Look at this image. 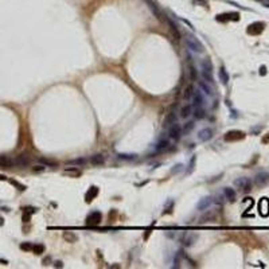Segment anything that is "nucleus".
<instances>
[{"mask_svg": "<svg viewBox=\"0 0 269 269\" xmlns=\"http://www.w3.org/2000/svg\"><path fill=\"white\" fill-rule=\"evenodd\" d=\"M186 45H187V47H189L191 51H194V53H202L203 51V46H202V43L199 42L198 39L195 38V36H192V35H187L186 36Z\"/></svg>", "mask_w": 269, "mask_h": 269, "instance_id": "1", "label": "nucleus"}, {"mask_svg": "<svg viewBox=\"0 0 269 269\" xmlns=\"http://www.w3.org/2000/svg\"><path fill=\"white\" fill-rule=\"evenodd\" d=\"M234 186L241 191H249L252 187V182L249 178H238L234 180Z\"/></svg>", "mask_w": 269, "mask_h": 269, "instance_id": "2", "label": "nucleus"}, {"mask_svg": "<svg viewBox=\"0 0 269 269\" xmlns=\"http://www.w3.org/2000/svg\"><path fill=\"white\" fill-rule=\"evenodd\" d=\"M147 2V6H148V8L152 11V13L156 16L158 19H160V20H163L164 19V12L160 9V7H159L156 3L154 2V0H145Z\"/></svg>", "mask_w": 269, "mask_h": 269, "instance_id": "3", "label": "nucleus"}, {"mask_svg": "<svg viewBox=\"0 0 269 269\" xmlns=\"http://www.w3.org/2000/svg\"><path fill=\"white\" fill-rule=\"evenodd\" d=\"M168 136L172 139V140H179L180 136H182V129L176 122H172L170 124L168 127Z\"/></svg>", "mask_w": 269, "mask_h": 269, "instance_id": "4", "label": "nucleus"}, {"mask_svg": "<svg viewBox=\"0 0 269 269\" xmlns=\"http://www.w3.org/2000/svg\"><path fill=\"white\" fill-rule=\"evenodd\" d=\"M214 202L211 196H206V198L200 199L198 202V205H196V209H198V211H205L206 209H209L210 205Z\"/></svg>", "mask_w": 269, "mask_h": 269, "instance_id": "5", "label": "nucleus"}, {"mask_svg": "<svg viewBox=\"0 0 269 269\" xmlns=\"http://www.w3.org/2000/svg\"><path fill=\"white\" fill-rule=\"evenodd\" d=\"M211 137H213V129H210V128L202 129V131H199V133H198V139L200 141H207Z\"/></svg>", "mask_w": 269, "mask_h": 269, "instance_id": "6", "label": "nucleus"}, {"mask_svg": "<svg viewBox=\"0 0 269 269\" xmlns=\"http://www.w3.org/2000/svg\"><path fill=\"white\" fill-rule=\"evenodd\" d=\"M258 209H260V214L261 215H268L269 214V200L267 198H263L258 203Z\"/></svg>", "mask_w": 269, "mask_h": 269, "instance_id": "7", "label": "nucleus"}, {"mask_svg": "<svg viewBox=\"0 0 269 269\" xmlns=\"http://www.w3.org/2000/svg\"><path fill=\"white\" fill-rule=\"evenodd\" d=\"M192 100H194V106L195 108H202L205 105V98L200 94V92H194Z\"/></svg>", "mask_w": 269, "mask_h": 269, "instance_id": "8", "label": "nucleus"}, {"mask_svg": "<svg viewBox=\"0 0 269 269\" xmlns=\"http://www.w3.org/2000/svg\"><path fill=\"white\" fill-rule=\"evenodd\" d=\"M264 30V23H253V24L249 26L248 28V32L252 34V35H257Z\"/></svg>", "mask_w": 269, "mask_h": 269, "instance_id": "9", "label": "nucleus"}, {"mask_svg": "<svg viewBox=\"0 0 269 269\" xmlns=\"http://www.w3.org/2000/svg\"><path fill=\"white\" fill-rule=\"evenodd\" d=\"M223 195L229 202H234V200H236V191H234L233 189H230V187H225Z\"/></svg>", "mask_w": 269, "mask_h": 269, "instance_id": "10", "label": "nucleus"}, {"mask_svg": "<svg viewBox=\"0 0 269 269\" xmlns=\"http://www.w3.org/2000/svg\"><path fill=\"white\" fill-rule=\"evenodd\" d=\"M15 166V160L8 156H4V155H0V167H12Z\"/></svg>", "mask_w": 269, "mask_h": 269, "instance_id": "11", "label": "nucleus"}, {"mask_svg": "<svg viewBox=\"0 0 269 269\" xmlns=\"http://www.w3.org/2000/svg\"><path fill=\"white\" fill-rule=\"evenodd\" d=\"M196 234H194V233H190V234H186L185 237H183V240H182V242L186 245V246H191V245L195 242L196 241Z\"/></svg>", "mask_w": 269, "mask_h": 269, "instance_id": "12", "label": "nucleus"}, {"mask_svg": "<svg viewBox=\"0 0 269 269\" xmlns=\"http://www.w3.org/2000/svg\"><path fill=\"white\" fill-rule=\"evenodd\" d=\"M166 22L168 23V26H170V31H171L172 36H174L175 39H179V30H178V27H176V24L172 22L171 19H166Z\"/></svg>", "mask_w": 269, "mask_h": 269, "instance_id": "13", "label": "nucleus"}, {"mask_svg": "<svg viewBox=\"0 0 269 269\" xmlns=\"http://www.w3.org/2000/svg\"><path fill=\"white\" fill-rule=\"evenodd\" d=\"M268 180H269V174H267V172H261V174H258V175L256 176V183L258 186L265 185Z\"/></svg>", "mask_w": 269, "mask_h": 269, "instance_id": "14", "label": "nucleus"}, {"mask_svg": "<svg viewBox=\"0 0 269 269\" xmlns=\"http://www.w3.org/2000/svg\"><path fill=\"white\" fill-rule=\"evenodd\" d=\"M104 162H105V158H104V155H101V154L94 155L90 158V163L93 166H101V164H104Z\"/></svg>", "mask_w": 269, "mask_h": 269, "instance_id": "15", "label": "nucleus"}, {"mask_svg": "<svg viewBox=\"0 0 269 269\" xmlns=\"http://www.w3.org/2000/svg\"><path fill=\"white\" fill-rule=\"evenodd\" d=\"M100 221H101V213H98V211H94L92 215L88 218V223H93V225H97V223H100Z\"/></svg>", "mask_w": 269, "mask_h": 269, "instance_id": "16", "label": "nucleus"}, {"mask_svg": "<svg viewBox=\"0 0 269 269\" xmlns=\"http://www.w3.org/2000/svg\"><path fill=\"white\" fill-rule=\"evenodd\" d=\"M200 66H202V71H207V73L213 74V63L210 59H203Z\"/></svg>", "mask_w": 269, "mask_h": 269, "instance_id": "17", "label": "nucleus"}, {"mask_svg": "<svg viewBox=\"0 0 269 269\" xmlns=\"http://www.w3.org/2000/svg\"><path fill=\"white\" fill-rule=\"evenodd\" d=\"M28 162H30V158L26 154H22L15 159V164H18V166H26V164H28Z\"/></svg>", "mask_w": 269, "mask_h": 269, "instance_id": "18", "label": "nucleus"}, {"mask_svg": "<svg viewBox=\"0 0 269 269\" xmlns=\"http://www.w3.org/2000/svg\"><path fill=\"white\" fill-rule=\"evenodd\" d=\"M191 113H192V106L191 105H185V106L180 109V117L182 118H187Z\"/></svg>", "mask_w": 269, "mask_h": 269, "instance_id": "19", "label": "nucleus"}, {"mask_svg": "<svg viewBox=\"0 0 269 269\" xmlns=\"http://www.w3.org/2000/svg\"><path fill=\"white\" fill-rule=\"evenodd\" d=\"M244 137V133L242 132H229V133L226 135V140H238V139H242Z\"/></svg>", "mask_w": 269, "mask_h": 269, "instance_id": "20", "label": "nucleus"}, {"mask_svg": "<svg viewBox=\"0 0 269 269\" xmlns=\"http://www.w3.org/2000/svg\"><path fill=\"white\" fill-rule=\"evenodd\" d=\"M170 145V143H168V140H162V141H159L158 144H156V147H155V149L158 152H160V151H164V149L167 148Z\"/></svg>", "mask_w": 269, "mask_h": 269, "instance_id": "21", "label": "nucleus"}, {"mask_svg": "<svg viewBox=\"0 0 269 269\" xmlns=\"http://www.w3.org/2000/svg\"><path fill=\"white\" fill-rule=\"evenodd\" d=\"M194 88L190 85V86H187L186 88V90H185V94H183V97H185V100H190V98H192V96H194Z\"/></svg>", "mask_w": 269, "mask_h": 269, "instance_id": "22", "label": "nucleus"}, {"mask_svg": "<svg viewBox=\"0 0 269 269\" xmlns=\"http://www.w3.org/2000/svg\"><path fill=\"white\" fill-rule=\"evenodd\" d=\"M219 78H221V81H222L225 85L229 82V74L226 73V70H225L223 67H221V70H219Z\"/></svg>", "mask_w": 269, "mask_h": 269, "instance_id": "23", "label": "nucleus"}, {"mask_svg": "<svg viewBox=\"0 0 269 269\" xmlns=\"http://www.w3.org/2000/svg\"><path fill=\"white\" fill-rule=\"evenodd\" d=\"M199 86H200V89H202L203 92H205L206 94H213L211 88H210L209 85L206 84V81H199Z\"/></svg>", "mask_w": 269, "mask_h": 269, "instance_id": "24", "label": "nucleus"}, {"mask_svg": "<svg viewBox=\"0 0 269 269\" xmlns=\"http://www.w3.org/2000/svg\"><path fill=\"white\" fill-rule=\"evenodd\" d=\"M85 163H86V160H85L84 158H80V159H74V160H69V162H67V164H69V166H81V167H82Z\"/></svg>", "mask_w": 269, "mask_h": 269, "instance_id": "25", "label": "nucleus"}, {"mask_svg": "<svg viewBox=\"0 0 269 269\" xmlns=\"http://www.w3.org/2000/svg\"><path fill=\"white\" fill-rule=\"evenodd\" d=\"M194 116H195V118H203L205 117V110H203V108H195Z\"/></svg>", "mask_w": 269, "mask_h": 269, "instance_id": "26", "label": "nucleus"}, {"mask_svg": "<svg viewBox=\"0 0 269 269\" xmlns=\"http://www.w3.org/2000/svg\"><path fill=\"white\" fill-rule=\"evenodd\" d=\"M97 191H98V190H97V187H92V189L89 190V192L86 194V200H88V202H90V200H92L90 196H94V195H96V194H97Z\"/></svg>", "mask_w": 269, "mask_h": 269, "instance_id": "27", "label": "nucleus"}, {"mask_svg": "<svg viewBox=\"0 0 269 269\" xmlns=\"http://www.w3.org/2000/svg\"><path fill=\"white\" fill-rule=\"evenodd\" d=\"M63 238H65V240H67L69 242H71V241H77V236H76V234H73V233H71V234L70 233H65Z\"/></svg>", "mask_w": 269, "mask_h": 269, "instance_id": "28", "label": "nucleus"}, {"mask_svg": "<svg viewBox=\"0 0 269 269\" xmlns=\"http://www.w3.org/2000/svg\"><path fill=\"white\" fill-rule=\"evenodd\" d=\"M39 162L43 163V164H46V166H53V167L57 166V162L55 160H50V159H40Z\"/></svg>", "mask_w": 269, "mask_h": 269, "instance_id": "29", "label": "nucleus"}, {"mask_svg": "<svg viewBox=\"0 0 269 269\" xmlns=\"http://www.w3.org/2000/svg\"><path fill=\"white\" fill-rule=\"evenodd\" d=\"M190 76H191V81H195L196 80V77H198V73H196V70H195V67L192 66H190Z\"/></svg>", "mask_w": 269, "mask_h": 269, "instance_id": "30", "label": "nucleus"}, {"mask_svg": "<svg viewBox=\"0 0 269 269\" xmlns=\"http://www.w3.org/2000/svg\"><path fill=\"white\" fill-rule=\"evenodd\" d=\"M192 128H194V122H192V121L187 122V124H186V127H185V132H189V131H191Z\"/></svg>", "mask_w": 269, "mask_h": 269, "instance_id": "31", "label": "nucleus"}, {"mask_svg": "<svg viewBox=\"0 0 269 269\" xmlns=\"http://www.w3.org/2000/svg\"><path fill=\"white\" fill-rule=\"evenodd\" d=\"M65 174H71V175L78 176V175H80V171H78V170H66V171H65Z\"/></svg>", "mask_w": 269, "mask_h": 269, "instance_id": "32", "label": "nucleus"}, {"mask_svg": "<svg viewBox=\"0 0 269 269\" xmlns=\"http://www.w3.org/2000/svg\"><path fill=\"white\" fill-rule=\"evenodd\" d=\"M22 249H32V246H31L30 244H28V245H27V244H23V245H22Z\"/></svg>", "mask_w": 269, "mask_h": 269, "instance_id": "33", "label": "nucleus"}, {"mask_svg": "<svg viewBox=\"0 0 269 269\" xmlns=\"http://www.w3.org/2000/svg\"><path fill=\"white\" fill-rule=\"evenodd\" d=\"M34 250H35L36 253H39V252L43 250V246H34Z\"/></svg>", "mask_w": 269, "mask_h": 269, "instance_id": "34", "label": "nucleus"}, {"mask_svg": "<svg viewBox=\"0 0 269 269\" xmlns=\"http://www.w3.org/2000/svg\"><path fill=\"white\" fill-rule=\"evenodd\" d=\"M45 170V167H42V166H36L35 168H34V171H43Z\"/></svg>", "mask_w": 269, "mask_h": 269, "instance_id": "35", "label": "nucleus"}]
</instances>
